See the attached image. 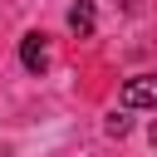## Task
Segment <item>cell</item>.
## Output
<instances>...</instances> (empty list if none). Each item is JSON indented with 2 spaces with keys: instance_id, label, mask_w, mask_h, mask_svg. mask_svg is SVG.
<instances>
[{
  "instance_id": "obj_1",
  "label": "cell",
  "mask_w": 157,
  "mask_h": 157,
  "mask_svg": "<svg viewBox=\"0 0 157 157\" xmlns=\"http://www.w3.org/2000/svg\"><path fill=\"white\" fill-rule=\"evenodd\" d=\"M123 108H157V74H137L123 83Z\"/></svg>"
},
{
  "instance_id": "obj_3",
  "label": "cell",
  "mask_w": 157,
  "mask_h": 157,
  "mask_svg": "<svg viewBox=\"0 0 157 157\" xmlns=\"http://www.w3.org/2000/svg\"><path fill=\"white\" fill-rule=\"evenodd\" d=\"M93 25H98L93 0H74V5H69V29H74L78 39H88V34H93Z\"/></svg>"
},
{
  "instance_id": "obj_4",
  "label": "cell",
  "mask_w": 157,
  "mask_h": 157,
  "mask_svg": "<svg viewBox=\"0 0 157 157\" xmlns=\"http://www.w3.org/2000/svg\"><path fill=\"white\" fill-rule=\"evenodd\" d=\"M108 132H113V137H118V132H128V118H123V113H113V118H108Z\"/></svg>"
},
{
  "instance_id": "obj_2",
  "label": "cell",
  "mask_w": 157,
  "mask_h": 157,
  "mask_svg": "<svg viewBox=\"0 0 157 157\" xmlns=\"http://www.w3.org/2000/svg\"><path fill=\"white\" fill-rule=\"evenodd\" d=\"M20 64H25L29 74H44V64H49L44 34H25V39H20Z\"/></svg>"
}]
</instances>
